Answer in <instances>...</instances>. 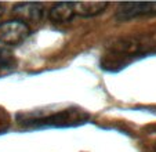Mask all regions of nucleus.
I'll use <instances>...</instances> for the list:
<instances>
[{
  "mask_svg": "<svg viewBox=\"0 0 156 152\" xmlns=\"http://www.w3.org/2000/svg\"><path fill=\"white\" fill-rule=\"evenodd\" d=\"M90 115L80 108H65L59 111H35L20 114L17 120L24 127H72L83 125Z\"/></svg>",
  "mask_w": 156,
  "mask_h": 152,
  "instance_id": "nucleus-1",
  "label": "nucleus"
},
{
  "mask_svg": "<svg viewBox=\"0 0 156 152\" xmlns=\"http://www.w3.org/2000/svg\"><path fill=\"white\" fill-rule=\"evenodd\" d=\"M145 46L138 39H122L111 46V51L105 54L102 61L104 68L113 69V67H123L126 61L133 60L144 51Z\"/></svg>",
  "mask_w": 156,
  "mask_h": 152,
  "instance_id": "nucleus-2",
  "label": "nucleus"
},
{
  "mask_svg": "<svg viewBox=\"0 0 156 152\" xmlns=\"http://www.w3.org/2000/svg\"><path fill=\"white\" fill-rule=\"evenodd\" d=\"M30 35V28L17 20L0 24V43L18 44Z\"/></svg>",
  "mask_w": 156,
  "mask_h": 152,
  "instance_id": "nucleus-3",
  "label": "nucleus"
},
{
  "mask_svg": "<svg viewBox=\"0 0 156 152\" xmlns=\"http://www.w3.org/2000/svg\"><path fill=\"white\" fill-rule=\"evenodd\" d=\"M12 15L17 21L30 25H37L44 15V6L41 3H18L12 9Z\"/></svg>",
  "mask_w": 156,
  "mask_h": 152,
  "instance_id": "nucleus-4",
  "label": "nucleus"
},
{
  "mask_svg": "<svg viewBox=\"0 0 156 152\" xmlns=\"http://www.w3.org/2000/svg\"><path fill=\"white\" fill-rule=\"evenodd\" d=\"M151 14H156V3H123L119 6L116 17L120 21H127Z\"/></svg>",
  "mask_w": 156,
  "mask_h": 152,
  "instance_id": "nucleus-5",
  "label": "nucleus"
},
{
  "mask_svg": "<svg viewBox=\"0 0 156 152\" xmlns=\"http://www.w3.org/2000/svg\"><path fill=\"white\" fill-rule=\"evenodd\" d=\"M75 17L72 3H57L48 11V18L54 24H68Z\"/></svg>",
  "mask_w": 156,
  "mask_h": 152,
  "instance_id": "nucleus-6",
  "label": "nucleus"
},
{
  "mask_svg": "<svg viewBox=\"0 0 156 152\" xmlns=\"http://www.w3.org/2000/svg\"><path fill=\"white\" fill-rule=\"evenodd\" d=\"M75 14L82 17H94L98 15L108 7V3L104 2H80V3H72Z\"/></svg>",
  "mask_w": 156,
  "mask_h": 152,
  "instance_id": "nucleus-7",
  "label": "nucleus"
},
{
  "mask_svg": "<svg viewBox=\"0 0 156 152\" xmlns=\"http://www.w3.org/2000/svg\"><path fill=\"white\" fill-rule=\"evenodd\" d=\"M15 65H17V60H15L14 54L10 50L0 47V72L14 69Z\"/></svg>",
  "mask_w": 156,
  "mask_h": 152,
  "instance_id": "nucleus-8",
  "label": "nucleus"
},
{
  "mask_svg": "<svg viewBox=\"0 0 156 152\" xmlns=\"http://www.w3.org/2000/svg\"><path fill=\"white\" fill-rule=\"evenodd\" d=\"M10 127V115L6 112V109L0 108V134L9 130Z\"/></svg>",
  "mask_w": 156,
  "mask_h": 152,
  "instance_id": "nucleus-9",
  "label": "nucleus"
},
{
  "mask_svg": "<svg viewBox=\"0 0 156 152\" xmlns=\"http://www.w3.org/2000/svg\"><path fill=\"white\" fill-rule=\"evenodd\" d=\"M3 14V6H2V4H0V15Z\"/></svg>",
  "mask_w": 156,
  "mask_h": 152,
  "instance_id": "nucleus-10",
  "label": "nucleus"
}]
</instances>
